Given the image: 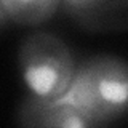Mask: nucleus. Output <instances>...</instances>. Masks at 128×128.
Returning <instances> with one entry per match:
<instances>
[{"mask_svg":"<svg viewBox=\"0 0 128 128\" xmlns=\"http://www.w3.org/2000/svg\"><path fill=\"white\" fill-rule=\"evenodd\" d=\"M112 0H61L66 11L80 22H91L96 16L106 11Z\"/></svg>","mask_w":128,"mask_h":128,"instance_id":"39448f33","label":"nucleus"},{"mask_svg":"<svg viewBox=\"0 0 128 128\" xmlns=\"http://www.w3.org/2000/svg\"><path fill=\"white\" fill-rule=\"evenodd\" d=\"M18 66L29 94L56 99L66 93L75 72V59L61 37L38 30L22 38Z\"/></svg>","mask_w":128,"mask_h":128,"instance_id":"f03ea898","label":"nucleus"},{"mask_svg":"<svg viewBox=\"0 0 128 128\" xmlns=\"http://www.w3.org/2000/svg\"><path fill=\"white\" fill-rule=\"evenodd\" d=\"M72 106L88 126L107 125L122 118L128 104V66L114 54H96L75 66L66 93L59 96Z\"/></svg>","mask_w":128,"mask_h":128,"instance_id":"f257e3e1","label":"nucleus"},{"mask_svg":"<svg viewBox=\"0 0 128 128\" xmlns=\"http://www.w3.org/2000/svg\"><path fill=\"white\" fill-rule=\"evenodd\" d=\"M10 22L34 27L50 21L58 13L61 0H0Z\"/></svg>","mask_w":128,"mask_h":128,"instance_id":"20e7f679","label":"nucleus"},{"mask_svg":"<svg viewBox=\"0 0 128 128\" xmlns=\"http://www.w3.org/2000/svg\"><path fill=\"white\" fill-rule=\"evenodd\" d=\"M16 122L21 126L86 128L88 123L62 99H43L27 94L16 109Z\"/></svg>","mask_w":128,"mask_h":128,"instance_id":"7ed1b4c3","label":"nucleus"},{"mask_svg":"<svg viewBox=\"0 0 128 128\" xmlns=\"http://www.w3.org/2000/svg\"><path fill=\"white\" fill-rule=\"evenodd\" d=\"M8 24H10V19H8L6 13L3 11V6H2V3H0V30H2L3 27H6Z\"/></svg>","mask_w":128,"mask_h":128,"instance_id":"423d86ee","label":"nucleus"}]
</instances>
